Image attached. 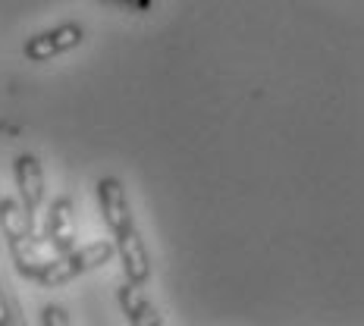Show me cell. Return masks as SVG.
Instances as JSON below:
<instances>
[{
    "label": "cell",
    "instance_id": "obj_8",
    "mask_svg": "<svg viewBox=\"0 0 364 326\" xmlns=\"http://www.w3.org/2000/svg\"><path fill=\"white\" fill-rule=\"evenodd\" d=\"M117 298H119V308H123L126 320L132 326H161L164 323V317L157 314V308L148 301V295L139 283H129L126 279V286L119 289Z\"/></svg>",
    "mask_w": 364,
    "mask_h": 326
},
{
    "label": "cell",
    "instance_id": "obj_2",
    "mask_svg": "<svg viewBox=\"0 0 364 326\" xmlns=\"http://www.w3.org/2000/svg\"><path fill=\"white\" fill-rule=\"evenodd\" d=\"M82 41H85V28H82L79 22H63V26L48 28V32L28 38L26 48H22V54H26L28 63H48V60L79 48Z\"/></svg>",
    "mask_w": 364,
    "mask_h": 326
},
{
    "label": "cell",
    "instance_id": "obj_11",
    "mask_svg": "<svg viewBox=\"0 0 364 326\" xmlns=\"http://www.w3.org/2000/svg\"><path fill=\"white\" fill-rule=\"evenodd\" d=\"M16 310H13V305L6 301V295H4V289H0V326H10V323H16Z\"/></svg>",
    "mask_w": 364,
    "mask_h": 326
},
{
    "label": "cell",
    "instance_id": "obj_10",
    "mask_svg": "<svg viewBox=\"0 0 364 326\" xmlns=\"http://www.w3.org/2000/svg\"><path fill=\"white\" fill-rule=\"evenodd\" d=\"M41 323L44 326H70L73 323V317H66V310L63 308H54V305H48L44 308V317H41Z\"/></svg>",
    "mask_w": 364,
    "mask_h": 326
},
{
    "label": "cell",
    "instance_id": "obj_9",
    "mask_svg": "<svg viewBox=\"0 0 364 326\" xmlns=\"http://www.w3.org/2000/svg\"><path fill=\"white\" fill-rule=\"evenodd\" d=\"M0 229H4L6 241H16L22 236H32V232H35V217L22 207V201L0 198Z\"/></svg>",
    "mask_w": 364,
    "mask_h": 326
},
{
    "label": "cell",
    "instance_id": "obj_1",
    "mask_svg": "<svg viewBox=\"0 0 364 326\" xmlns=\"http://www.w3.org/2000/svg\"><path fill=\"white\" fill-rule=\"evenodd\" d=\"M113 254H117V248H113L110 239L88 241V245H73L70 251H60L48 267L38 273L35 283H41L44 289H57V286L73 283V279L82 276V273H91V270L104 267Z\"/></svg>",
    "mask_w": 364,
    "mask_h": 326
},
{
    "label": "cell",
    "instance_id": "obj_3",
    "mask_svg": "<svg viewBox=\"0 0 364 326\" xmlns=\"http://www.w3.org/2000/svg\"><path fill=\"white\" fill-rule=\"evenodd\" d=\"M97 204H101V217L113 236L135 229V214H132V204H129L126 185L117 176H104L97 182Z\"/></svg>",
    "mask_w": 364,
    "mask_h": 326
},
{
    "label": "cell",
    "instance_id": "obj_12",
    "mask_svg": "<svg viewBox=\"0 0 364 326\" xmlns=\"http://www.w3.org/2000/svg\"><path fill=\"white\" fill-rule=\"evenodd\" d=\"M119 4H145V0H119Z\"/></svg>",
    "mask_w": 364,
    "mask_h": 326
},
{
    "label": "cell",
    "instance_id": "obj_6",
    "mask_svg": "<svg viewBox=\"0 0 364 326\" xmlns=\"http://www.w3.org/2000/svg\"><path fill=\"white\" fill-rule=\"evenodd\" d=\"M16 188H19V201L28 214H38L44 204V166L35 154H19L16 157Z\"/></svg>",
    "mask_w": 364,
    "mask_h": 326
},
{
    "label": "cell",
    "instance_id": "obj_7",
    "mask_svg": "<svg viewBox=\"0 0 364 326\" xmlns=\"http://www.w3.org/2000/svg\"><path fill=\"white\" fill-rule=\"evenodd\" d=\"M44 239L57 248V251H70L75 245V214L73 198H57L48 210V226H44Z\"/></svg>",
    "mask_w": 364,
    "mask_h": 326
},
{
    "label": "cell",
    "instance_id": "obj_5",
    "mask_svg": "<svg viewBox=\"0 0 364 326\" xmlns=\"http://www.w3.org/2000/svg\"><path fill=\"white\" fill-rule=\"evenodd\" d=\"M117 241H113V248H117L119 261H123V273L129 283H139L145 286L151 279V257H148V248L145 241H141L139 229H126L119 232V236H113Z\"/></svg>",
    "mask_w": 364,
    "mask_h": 326
},
{
    "label": "cell",
    "instance_id": "obj_4",
    "mask_svg": "<svg viewBox=\"0 0 364 326\" xmlns=\"http://www.w3.org/2000/svg\"><path fill=\"white\" fill-rule=\"evenodd\" d=\"M6 245H10V254H13L16 270L22 273V276H28V279H38V273H41L60 254L57 248L50 245L44 236H38V232H32V236H22L16 241H6Z\"/></svg>",
    "mask_w": 364,
    "mask_h": 326
}]
</instances>
